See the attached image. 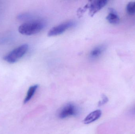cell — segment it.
Here are the masks:
<instances>
[{"label": "cell", "mask_w": 135, "mask_h": 134, "mask_svg": "<svg viewBox=\"0 0 135 134\" xmlns=\"http://www.w3.org/2000/svg\"><path fill=\"white\" fill-rule=\"evenodd\" d=\"M45 26V24L40 20H33L24 23L18 28V31L21 34L31 35L40 32Z\"/></svg>", "instance_id": "cell-1"}, {"label": "cell", "mask_w": 135, "mask_h": 134, "mask_svg": "<svg viewBox=\"0 0 135 134\" xmlns=\"http://www.w3.org/2000/svg\"><path fill=\"white\" fill-rule=\"evenodd\" d=\"M28 49V46L27 44L21 45L5 56L4 57V60L10 63H16L25 55Z\"/></svg>", "instance_id": "cell-2"}, {"label": "cell", "mask_w": 135, "mask_h": 134, "mask_svg": "<svg viewBox=\"0 0 135 134\" xmlns=\"http://www.w3.org/2000/svg\"><path fill=\"white\" fill-rule=\"evenodd\" d=\"M78 112V109L75 105L68 103L59 109L57 115L59 119H64L69 116L77 115Z\"/></svg>", "instance_id": "cell-3"}, {"label": "cell", "mask_w": 135, "mask_h": 134, "mask_svg": "<svg viewBox=\"0 0 135 134\" xmlns=\"http://www.w3.org/2000/svg\"><path fill=\"white\" fill-rule=\"evenodd\" d=\"M73 22H68L63 23L52 28L48 33L49 37L57 36L64 33L66 30L74 26Z\"/></svg>", "instance_id": "cell-4"}, {"label": "cell", "mask_w": 135, "mask_h": 134, "mask_svg": "<svg viewBox=\"0 0 135 134\" xmlns=\"http://www.w3.org/2000/svg\"><path fill=\"white\" fill-rule=\"evenodd\" d=\"M106 0L91 1L89 4V14L91 16L93 17L98 11H100L103 7H104L108 3Z\"/></svg>", "instance_id": "cell-5"}, {"label": "cell", "mask_w": 135, "mask_h": 134, "mask_svg": "<svg viewBox=\"0 0 135 134\" xmlns=\"http://www.w3.org/2000/svg\"><path fill=\"white\" fill-rule=\"evenodd\" d=\"M102 112L100 110H97L92 112L86 117L83 120L85 124H88L96 121L101 116Z\"/></svg>", "instance_id": "cell-6"}, {"label": "cell", "mask_w": 135, "mask_h": 134, "mask_svg": "<svg viewBox=\"0 0 135 134\" xmlns=\"http://www.w3.org/2000/svg\"><path fill=\"white\" fill-rule=\"evenodd\" d=\"M109 10V13L106 17V19L111 24H118L120 19L116 12L113 9L110 8Z\"/></svg>", "instance_id": "cell-7"}, {"label": "cell", "mask_w": 135, "mask_h": 134, "mask_svg": "<svg viewBox=\"0 0 135 134\" xmlns=\"http://www.w3.org/2000/svg\"><path fill=\"white\" fill-rule=\"evenodd\" d=\"M104 49V47L103 46L95 47L91 51L90 53V58L93 59H97L102 54Z\"/></svg>", "instance_id": "cell-8"}, {"label": "cell", "mask_w": 135, "mask_h": 134, "mask_svg": "<svg viewBox=\"0 0 135 134\" xmlns=\"http://www.w3.org/2000/svg\"><path fill=\"white\" fill-rule=\"evenodd\" d=\"M38 87V85H35L32 86L29 88L28 90L26 98H25L24 101V104H26V103H27L32 98V97L34 96V94L35 93L36 91L37 90Z\"/></svg>", "instance_id": "cell-9"}, {"label": "cell", "mask_w": 135, "mask_h": 134, "mask_svg": "<svg viewBox=\"0 0 135 134\" xmlns=\"http://www.w3.org/2000/svg\"><path fill=\"white\" fill-rule=\"evenodd\" d=\"M127 10L128 13L130 15L135 14V1L128 3L127 6Z\"/></svg>", "instance_id": "cell-10"}, {"label": "cell", "mask_w": 135, "mask_h": 134, "mask_svg": "<svg viewBox=\"0 0 135 134\" xmlns=\"http://www.w3.org/2000/svg\"><path fill=\"white\" fill-rule=\"evenodd\" d=\"M89 3H88L83 8H80V9H78V15L79 17L83 15V13L85 12L86 10L87 9L89 8Z\"/></svg>", "instance_id": "cell-11"}, {"label": "cell", "mask_w": 135, "mask_h": 134, "mask_svg": "<svg viewBox=\"0 0 135 134\" xmlns=\"http://www.w3.org/2000/svg\"><path fill=\"white\" fill-rule=\"evenodd\" d=\"M108 101L109 99L108 97L104 94H103L102 96V100L99 101L98 103V105L100 106H102L108 103Z\"/></svg>", "instance_id": "cell-12"}, {"label": "cell", "mask_w": 135, "mask_h": 134, "mask_svg": "<svg viewBox=\"0 0 135 134\" xmlns=\"http://www.w3.org/2000/svg\"><path fill=\"white\" fill-rule=\"evenodd\" d=\"M132 113H133V114H135V106L133 108V109H132Z\"/></svg>", "instance_id": "cell-13"}]
</instances>
